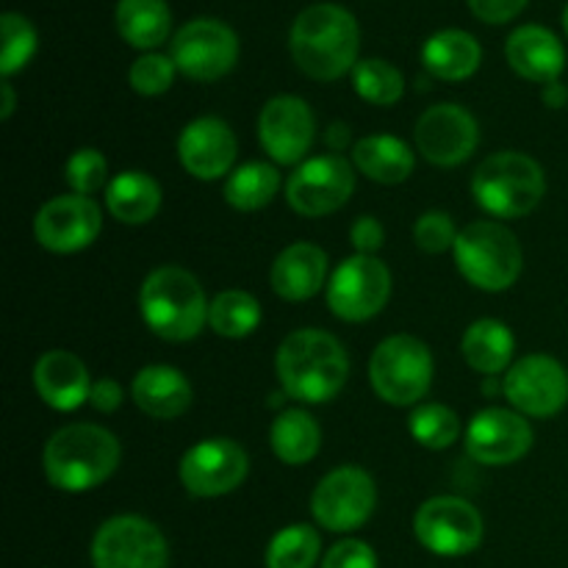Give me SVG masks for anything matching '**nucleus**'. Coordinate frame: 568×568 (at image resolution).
Returning <instances> with one entry per match:
<instances>
[{
  "label": "nucleus",
  "mask_w": 568,
  "mask_h": 568,
  "mask_svg": "<svg viewBox=\"0 0 568 568\" xmlns=\"http://www.w3.org/2000/svg\"><path fill=\"white\" fill-rule=\"evenodd\" d=\"M353 161L361 175H366L369 181L394 186L414 175L416 153L403 139L377 133V136H364L361 142H355Z\"/></svg>",
  "instance_id": "nucleus-27"
},
{
  "label": "nucleus",
  "mask_w": 568,
  "mask_h": 568,
  "mask_svg": "<svg viewBox=\"0 0 568 568\" xmlns=\"http://www.w3.org/2000/svg\"><path fill=\"white\" fill-rule=\"evenodd\" d=\"M353 87L366 103L394 105L405 92L403 72L383 59H364L353 70Z\"/></svg>",
  "instance_id": "nucleus-34"
},
{
  "label": "nucleus",
  "mask_w": 568,
  "mask_h": 568,
  "mask_svg": "<svg viewBox=\"0 0 568 568\" xmlns=\"http://www.w3.org/2000/svg\"><path fill=\"white\" fill-rule=\"evenodd\" d=\"M320 547V536L311 525L283 527L266 547V568H314Z\"/></svg>",
  "instance_id": "nucleus-33"
},
{
  "label": "nucleus",
  "mask_w": 568,
  "mask_h": 568,
  "mask_svg": "<svg viewBox=\"0 0 568 568\" xmlns=\"http://www.w3.org/2000/svg\"><path fill=\"white\" fill-rule=\"evenodd\" d=\"M414 142L422 159L436 166H458L480 142L477 120L458 103H438L416 120Z\"/></svg>",
  "instance_id": "nucleus-16"
},
{
  "label": "nucleus",
  "mask_w": 568,
  "mask_h": 568,
  "mask_svg": "<svg viewBox=\"0 0 568 568\" xmlns=\"http://www.w3.org/2000/svg\"><path fill=\"white\" fill-rule=\"evenodd\" d=\"M322 568H377V555L366 541L347 538V541H338L325 555Z\"/></svg>",
  "instance_id": "nucleus-40"
},
{
  "label": "nucleus",
  "mask_w": 568,
  "mask_h": 568,
  "mask_svg": "<svg viewBox=\"0 0 568 568\" xmlns=\"http://www.w3.org/2000/svg\"><path fill=\"white\" fill-rule=\"evenodd\" d=\"M503 397L532 419H549L568 403V372L552 355H527L503 377Z\"/></svg>",
  "instance_id": "nucleus-13"
},
{
  "label": "nucleus",
  "mask_w": 568,
  "mask_h": 568,
  "mask_svg": "<svg viewBox=\"0 0 568 568\" xmlns=\"http://www.w3.org/2000/svg\"><path fill=\"white\" fill-rule=\"evenodd\" d=\"M532 449V427L519 410L486 408L466 427V453L483 466H510Z\"/></svg>",
  "instance_id": "nucleus-18"
},
{
  "label": "nucleus",
  "mask_w": 568,
  "mask_h": 568,
  "mask_svg": "<svg viewBox=\"0 0 568 568\" xmlns=\"http://www.w3.org/2000/svg\"><path fill=\"white\" fill-rule=\"evenodd\" d=\"M314 111L297 94H277L261 109L258 139L261 148L277 164H300L314 144Z\"/></svg>",
  "instance_id": "nucleus-19"
},
{
  "label": "nucleus",
  "mask_w": 568,
  "mask_h": 568,
  "mask_svg": "<svg viewBox=\"0 0 568 568\" xmlns=\"http://www.w3.org/2000/svg\"><path fill=\"white\" fill-rule=\"evenodd\" d=\"M527 0H469V9L477 20L488 26H503L525 11Z\"/></svg>",
  "instance_id": "nucleus-41"
},
{
  "label": "nucleus",
  "mask_w": 568,
  "mask_h": 568,
  "mask_svg": "<svg viewBox=\"0 0 568 568\" xmlns=\"http://www.w3.org/2000/svg\"><path fill=\"white\" fill-rule=\"evenodd\" d=\"M131 397L153 419H178L192 405V383L175 366L153 364L133 377Z\"/></svg>",
  "instance_id": "nucleus-24"
},
{
  "label": "nucleus",
  "mask_w": 568,
  "mask_h": 568,
  "mask_svg": "<svg viewBox=\"0 0 568 568\" xmlns=\"http://www.w3.org/2000/svg\"><path fill=\"white\" fill-rule=\"evenodd\" d=\"M564 28H566V33H568V6H566V11H564Z\"/></svg>",
  "instance_id": "nucleus-48"
},
{
  "label": "nucleus",
  "mask_w": 568,
  "mask_h": 568,
  "mask_svg": "<svg viewBox=\"0 0 568 568\" xmlns=\"http://www.w3.org/2000/svg\"><path fill=\"white\" fill-rule=\"evenodd\" d=\"M505 55L516 75L536 83H555L566 67L564 42L544 26H521L505 42Z\"/></svg>",
  "instance_id": "nucleus-22"
},
{
  "label": "nucleus",
  "mask_w": 568,
  "mask_h": 568,
  "mask_svg": "<svg viewBox=\"0 0 568 568\" xmlns=\"http://www.w3.org/2000/svg\"><path fill=\"white\" fill-rule=\"evenodd\" d=\"M0 31H3V50H0V75L9 81L14 72H20L28 61L37 53V28L17 11H6L0 20Z\"/></svg>",
  "instance_id": "nucleus-36"
},
{
  "label": "nucleus",
  "mask_w": 568,
  "mask_h": 568,
  "mask_svg": "<svg viewBox=\"0 0 568 568\" xmlns=\"http://www.w3.org/2000/svg\"><path fill=\"white\" fill-rule=\"evenodd\" d=\"M483 59L480 42L460 28L433 33L422 48V64L442 81H466L477 72Z\"/></svg>",
  "instance_id": "nucleus-25"
},
{
  "label": "nucleus",
  "mask_w": 568,
  "mask_h": 568,
  "mask_svg": "<svg viewBox=\"0 0 568 568\" xmlns=\"http://www.w3.org/2000/svg\"><path fill=\"white\" fill-rule=\"evenodd\" d=\"M120 442L100 425H67L50 436L42 453V469L50 486L67 494H83L103 486L120 466Z\"/></svg>",
  "instance_id": "nucleus-3"
},
{
  "label": "nucleus",
  "mask_w": 568,
  "mask_h": 568,
  "mask_svg": "<svg viewBox=\"0 0 568 568\" xmlns=\"http://www.w3.org/2000/svg\"><path fill=\"white\" fill-rule=\"evenodd\" d=\"M325 142L331 144L333 153L338 155L349 144V128L344 125V122H333V125L327 128V133H325Z\"/></svg>",
  "instance_id": "nucleus-44"
},
{
  "label": "nucleus",
  "mask_w": 568,
  "mask_h": 568,
  "mask_svg": "<svg viewBox=\"0 0 568 568\" xmlns=\"http://www.w3.org/2000/svg\"><path fill=\"white\" fill-rule=\"evenodd\" d=\"M458 233L460 231H455L453 216L444 214V211H427V214H422L419 220H416L414 242L422 253L438 255L444 253V250L455 247Z\"/></svg>",
  "instance_id": "nucleus-39"
},
{
  "label": "nucleus",
  "mask_w": 568,
  "mask_h": 568,
  "mask_svg": "<svg viewBox=\"0 0 568 568\" xmlns=\"http://www.w3.org/2000/svg\"><path fill=\"white\" fill-rule=\"evenodd\" d=\"M358 20L344 6H308L294 20L288 50L300 70L314 81H336L358 64Z\"/></svg>",
  "instance_id": "nucleus-2"
},
{
  "label": "nucleus",
  "mask_w": 568,
  "mask_h": 568,
  "mask_svg": "<svg viewBox=\"0 0 568 568\" xmlns=\"http://www.w3.org/2000/svg\"><path fill=\"white\" fill-rule=\"evenodd\" d=\"M92 564L94 568H166L170 547L153 521L114 516L94 532Z\"/></svg>",
  "instance_id": "nucleus-12"
},
{
  "label": "nucleus",
  "mask_w": 568,
  "mask_h": 568,
  "mask_svg": "<svg viewBox=\"0 0 568 568\" xmlns=\"http://www.w3.org/2000/svg\"><path fill=\"white\" fill-rule=\"evenodd\" d=\"M170 55L175 61L178 72H183L192 81H220L222 75H227L236 67L239 37L225 22L200 17V20L178 28L170 44Z\"/></svg>",
  "instance_id": "nucleus-11"
},
{
  "label": "nucleus",
  "mask_w": 568,
  "mask_h": 568,
  "mask_svg": "<svg viewBox=\"0 0 568 568\" xmlns=\"http://www.w3.org/2000/svg\"><path fill=\"white\" fill-rule=\"evenodd\" d=\"M355 189V172L342 155H316L303 161L286 183V200L297 214L325 216L342 209Z\"/></svg>",
  "instance_id": "nucleus-15"
},
{
  "label": "nucleus",
  "mask_w": 568,
  "mask_h": 568,
  "mask_svg": "<svg viewBox=\"0 0 568 568\" xmlns=\"http://www.w3.org/2000/svg\"><path fill=\"white\" fill-rule=\"evenodd\" d=\"M514 349V333L499 320H477L464 333V342H460V353H464L466 364L486 377H494L508 369Z\"/></svg>",
  "instance_id": "nucleus-28"
},
{
  "label": "nucleus",
  "mask_w": 568,
  "mask_h": 568,
  "mask_svg": "<svg viewBox=\"0 0 568 568\" xmlns=\"http://www.w3.org/2000/svg\"><path fill=\"white\" fill-rule=\"evenodd\" d=\"M277 189H281V172L266 161H250L227 175L225 200L236 211H261L275 200Z\"/></svg>",
  "instance_id": "nucleus-31"
},
{
  "label": "nucleus",
  "mask_w": 568,
  "mask_h": 568,
  "mask_svg": "<svg viewBox=\"0 0 568 568\" xmlns=\"http://www.w3.org/2000/svg\"><path fill=\"white\" fill-rule=\"evenodd\" d=\"M408 430L416 444L427 449H447L460 438V419L453 408L438 403H425L410 414Z\"/></svg>",
  "instance_id": "nucleus-35"
},
{
  "label": "nucleus",
  "mask_w": 568,
  "mask_h": 568,
  "mask_svg": "<svg viewBox=\"0 0 568 568\" xmlns=\"http://www.w3.org/2000/svg\"><path fill=\"white\" fill-rule=\"evenodd\" d=\"M105 209L122 225H144L161 209V186L142 170H125L105 186Z\"/></svg>",
  "instance_id": "nucleus-26"
},
{
  "label": "nucleus",
  "mask_w": 568,
  "mask_h": 568,
  "mask_svg": "<svg viewBox=\"0 0 568 568\" xmlns=\"http://www.w3.org/2000/svg\"><path fill=\"white\" fill-rule=\"evenodd\" d=\"M250 471V458L233 438H205L186 449L178 475L192 497L214 499L236 491Z\"/></svg>",
  "instance_id": "nucleus-14"
},
{
  "label": "nucleus",
  "mask_w": 568,
  "mask_h": 568,
  "mask_svg": "<svg viewBox=\"0 0 568 568\" xmlns=\"http://www.w3.org/2000/svg\"><path fill=\"white\" fill-rule=\"evenodd\" d=\"M270 444L277 460H283L286 466H303L320 453L322 430L314 416L305 410H281V416L272 422Z\"/></svg>",
  "instance_id": "nucleus-30"
},
{
  "label": "nucleus",
  "mask_w": 568,
  "mask_h": 568,
  "mask_svg": "<svg viewBox=\"0 0 568 568\" xmlns=\"http://www.w3.org/2000/svg\"><path fill=\"white\" fill-rule=\"evenodd\" d=\"M477 205L499 220H521L538 209L547 194V178L536 159L516 150H503L483 161L471 178Z\"/></svg>",
  "instance_id": "nucleus-5"
},
{
  "label": "nucleus",
  "mask_w": 568,
  "mask_h": 568,
  "mask_svg": "<svg viewBox=\"0 0 568 568\" xmlns=\"http://www.w3.org/2000/svg\"><path fill=\"white\" fill-rule=\"evenodd\" d=\"M175 72L178 67L172 55L144 53L128 70V83H131L133 92L144 94V98H155V94H164L172 87Z\"/></svg>",
  "instance_id": "nucleus-37"
},
{
  "label": "nucleus",
  "mask_w": 568,
  "mask_h": 568,
  "mask_svg": "<svg viewBox=\"0 0 568 568\" xmlns=\"http://www.w3.org/2000/svg\"><path fill=\"white\" fill-rule=\"evenodd\" d=\"M483 516L460 497H433L416 510L414 536L427 552L442 558H460L483 544Z\"/></svg>",
  "instance_id": "nucleus-10"
},
{
  "label": "nucleus",
  "mask_w": 568,
  "mask_h": 568,
  "mask_svg": "<svg viewBox=\"0 0 568 568\" xmlns=\"http://www.w3.org/2000/svg\"><path fill=\"white\" fill-rule=\"evenodd\" d=\"M349 239H353V247L358 250L361 255H372L383 247V242H386V231H383V225L375 216H361V220H355V225L349 227Z\"/></svg>",
  "instance_id": "nucleus-42"
},
{
  "label": "nucleus",
  "mask_w": 568,
  "mask_h": 568,
  "mask_svg": "<svg viewBox=\"0 0 568 568\" xmlns=\"http://www.w3.org/2000/svg\"><path fill=\"white\" fill-rule=\"evenodd\" d=\"M100 227H103V214L92 197L61 194L37 211L33 236L50 253L67 255L87 250L98 239Z\"/></svg>",
  "instance_id": "nucleus-17"
},
{
  "label": "nucleus",
  "mask_w": 568,
  "mask_h": 568,
  "mask_svg": "<svg viewBox=\"0 0 568 568\" xmlns=\"http://www.w3.org/2000/svg\"><path fill=\"white\" fill-rule=\"evenodd\" d=\"M89 405H92L94 410H100V414H111V410L120 408L122 405L120 383L109 381V377H103V381H94L92 392H89Z\"/></svg>",
  "instance_id": "nucleus-43"
},
{
  "label": "nucleus",
  "mask_w": 568,
  "mask_h": 568,
  "mask_svg": "<svg viewBox=\"0 0 568 568\" xmlns=\"http://www.w3.org/2000/svg\"><path fill=\"white\" fill-rule=\"evenodd\" d=\"M33 386H37L42 403L61 414L81 408L83 403H89V392H92L83 361L67 349H50L37 361Z\"/></svg>",
  "instance_id": "nucleus-21"
},
{
  "label": "nucleus",
  "mask_w": 568,
  "mask_h": 568,
  "mask_svg": "<svg viewBox=\"0 0 568 568\" xmlns=\"http://www.w3.org/2000/svg\"><path fill=\"white\" fill-rule=\"evenodd\" d=\"M236 133L220 116L192 120L178 136V159L183 170L197 181H216L227 175L236 161Z\"/></svg>",
  "instance_id": "nucleus-20"
},
{
  "label": "nucleus",
  "mask_w": 568,
  "mask_h": 568,
  "mask_svg": "<svg viewBox=\"0 0 568 568\" xmlns=\"http://www.w3.org/2000/svg\"><path fill=\"white\" fill-rule=\"evenodd\" d=\"M458 272L480 292H505L521 275L519 239L499 222H471L458 233L453 247Z\"/></svg>",
  "instance_id": "nucleus-6"
},
{
  "label": "nucleus",
  "mask_w": 568,
  "mask_h": 568,
  "mask_svg": "<svg viewBox=\"0 0 568 568\" xmlns=\"http://www.w3.org/2000/svg\"><path fill=\"white\" fill-rule=\"evenodd\" d=\"M0 94H3V105H0V120H9L14 114V89H11L9 81H3L0 87Z\"/></svg>",
  "instance_id": "nucleus-46"
},
{
  "label": "nucleus",
  "mask_w": 568,
  "mask_h": 568,
  "mask_svg": "<svg viewBox=\"0 0 568 568\" xmlns=\"http://www.w3.org/2000/svg\"><path fill=\"white\" fill-rule=\"evenodd\" d=\"M270 281L281 300H288V303L311 300L327 281L325 250L311 242L288 244L272 264Z\"/></svg>",
  "instance_id": "nucleus-23"
},
{
  "label": "nucleus",
  "mask_w": 568,
  "mask_h": 568,
  "mask_svg": "<svg viewBox=\"0 0 568 568\" xmlns=\"http://www.w3.org/2000/svg\"><path fill=\"white\" fill-rule=\"evenodd\" d=\"M494 377H486V381H483V394H503V383H494Z\"/></svg>",
  "instance_id": "nucleus-47"
},
{
  "label": "nucleus",
  "mask_w": 568,
  "mask_h": 568,
  "mask_svg": "<svg viewBox=\"0 0 568 568\" xmlns=\"http://www.w3.org/2000/svg\"><path fill=\"white\" fill-rule=\"evenodd\" d=\"M283 394L297 403L322 405L338 397L349 377V358L333 333L303 327L286 336L275 355Z\"/></svg>",
  "instance_id": "nucleus-1"
},
{
  "label": "nucleus",
  "mask_w": 568,
  "mask_h": 568,
  "mask_svg": "<svg viewBox=\"0 0 568 568\" xmlns=\"http://www.w3.org/2000/svg\"><path fill=\"white\" fill-rule=\"evenodd\" d=\"M369 383L383 403L397 408L419 403L433 383V355L427 344L408 333L388 336L372 353Z\"/></svg>",
  "instance_id": "nucleus-7"
},
{
  "label": "nucleus",
  "mask_w": 568,
  "mask_h": 568,
  "mask_svg": "<svg viewBox=\"0 0 568 568\" xmlns=\"http://www.w3.org/2000/svg\"><path fill=\"white\" fill-rule=\"evenodd\" d=\"M392 297V272L375 255H349L327 283V308L342 322H366Z\"/></svg>",
  "instance_id": "nucleus-8"
},
{
  "label": "nucleus",
  "mask_w": 568,
  "mask_h": 568,
  "mask_svg": "<svg viewBox=\"0 0 568 568\" xmlns=\"http://www.w3.org/2000/svg\"><path fill=\"white\" fill-rule=\"evenodd\" d=\"M209 325L222 338H244L261 325V305L253 294L227 288L211 300Z\"/></svg>",
  "instance_id": "nucleus-32"
},
{
  "label": "nucleus",
  "mask_w": 568,
  "mask_h": 568,
  "mask_svg": "<svg viewBox=\"0 0 568 568\" xmlns=\"http://www.w3.org/2000/svg\"><path fill=\"white\" fill-rule=\"evenodd\" d=\"M377 505V488L369 471L358 466H338L327 471L311 494V514L316 525L331 532L358 530L369 521Z\"/></svg>",
  "instance_id": "nucleus-9"
},
{
  "label": "nucleus",
  "mask_w": 568,
  "mask_h": 568,
  "mask_svg": "<svg viewBox=\"0 0 568 568\" xmlns=\"http://www.w3.org/2000/svg\"><path fill=\"white\" fill-rule=\"evenodd\" d=\"M105 178H109V164H105L100 150L81 148L67 159L64 181L70 183L72 194L89 197V194H94L98 189L105 186Z\"/></svg>",
  "instance_id": "nucleus-38"
},
{
  "label": "nucleus",
  "mask_w": 568,
  "mask_h": 568,
  "mask_svg": "<svg viewBox=\"0 0 568 568\" xmlns=\"http://www.w3.org/2000/svg\"><path fill=\"white\" fill-rule=\"evenodd\" d=\"M139 308L150 331L164 342H192L209 322L211 303L192 272L181 266H159L139 292Z\"/></svg>",
  "instance_id": "nucleus-4"
},
{
  "label": "nucleus",
  "mask_w": 568,
  "mask_h": 568,
  "mask_svg": "<svg viewBox=\"0 0 568 568\" xmlns=\"http://www.w3.org/2000/svg\"><path fill=\"white\" fill-rule=\"evenodd\" d=\"M566 89L560 87L558 81L555 83H547V87H544V103L549 105V109H564L566 105Z\"/></svg>",
  "instance_id": "nucleus-45"
},
{
  "label": "nucleus",
  "mask_w": 568,
  "mask_h": 568,
  "mask_svg": "<svg viewBox=\"0 0 568 568\" xmlns=\"http://www.w3.org/2000/svg\"><path fill=\"white\" fill-rule=\"evenodd\" d=\"M116 31L131 48H159L172 31L170 6L166 0H120L116 3Z\"/></svg>",
  "instance_id": "nucleus-29"
}]
</instances>
